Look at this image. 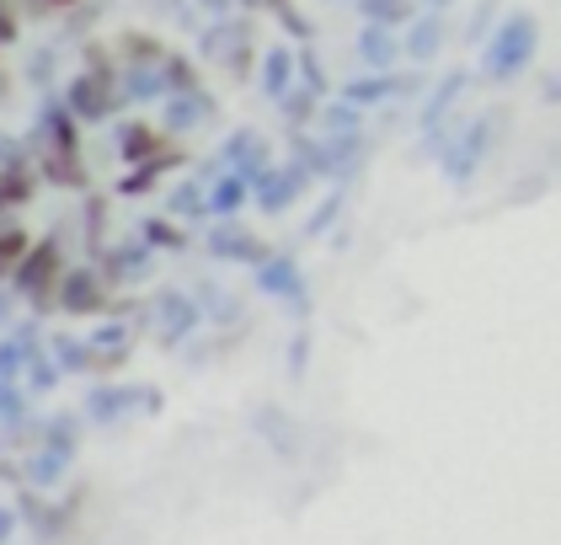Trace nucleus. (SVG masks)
Wrapping results in <instances>:
<instances>
[{
	"label": "nucleus",
	"mask_w": 561,
	"mask_h": 545,
	"mask_svg": "<svg viewBox=\"0 0 561 545\" xmlns=\"http://www.w3.org/2000/svg\"><path fill=\"white\" fill-rule=\"evenodd\" d=\"M48 279H54V252H33V262L22 268V284L27 289H44Z\"/></svg>",
	"instance_id": "f257e3e1"
},
{
	"label": "nucleus",
	"mask_w": 561,
	"mask_h": 545,
	"mask_svg": "<svg viewBox=\"0 0 561 545\" xmlns=\"http://www.w3.org/2000/svg\"><path fill=\"white\" fill-rule=\"evenodd\" d=\"M54 5H76V0H54Z\"/></svg>",
	"instance_id": "f03ea898"
}]
</instances>
